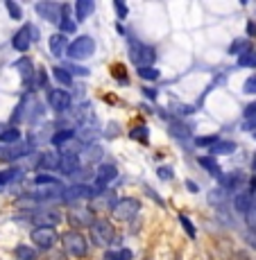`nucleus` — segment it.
I'll return each mask as SVG.
<instances>
[{"label": "nucleus", "instance_id": "nucleus-26", "mask_svg": "<svg viewBox=\"0 0 256 260\" xmlns=\"http://www.w3.org/2000/svg\"><path fill=\"white\" fill-rule=\"evenodd\" d=\"M73 136H75L73 129H62V132H57L52 136V145L54 147H62V145H66L68 141H73Z\"/></svg>", "mask_w": 256, "mask_h": 260}, {"label": "nucleus", "instance_id": "nucleus-28", "mask_svg": "<svg viewBox=\"0 0 256 260\" xmlns=\"http://www.w3.org/2000/svg\"><path fill=\"white\" fill-rule=\"evenodd\" d=\"M18 177H21V170H18V168L3 170V172H0V188H3V186H7L9 181H16Z\"/></svg>", "mask_w": 256, "mask_h": 260}, {"label": "nucleus", "instance_id": "nucleus-4", "mask_svg": "<svg viewBox=\"0 0 256 260\" xmlns=\"http://www.w3.org/2000/svg\"><path fill=\"white\" fill-rule=\"evenodd\" d=\"M95 52V41L93 37H77L73 43H68L66 54L73 61H82V59H89Z\"/></svg>", "mask_w": 256, "mask_h": 260}, {"label": "nucleus", "instance_id": "nucleus-9", "mask_svg": "<svg viewBox=\"0 0 256 260\" xmlns=\"http://www.w3.org/2000/svg\"><path fill=\"white\" fill-rule=\"evenodd\" d=\"M37 14L41 18H46L48 23H62L64 18V5L57 3H37Z\"/></svg>", "mask_w": 256, "mask_h": 260}, {"label": "nucleus", "instance_id": "nucleus-35", "mask_svg": "<svg viewBox=\"0 0 256 260\" xmlns=\"http://www.w3.org/2000/svg\"><path fill=\"white\" fill-rule=\"evenodd\" d=\"M179 224L184 226V231H186L188 238H195V226H193V222H190L186 215H179Z\"/></svg>", "mask_w": 256, "mask_h": 260}, {"label": "nucleus", "instance_id": "nucleus-49", "mask_svg": "<svg viewBox=\"0 0 256 260\" xmlns=\"http://www.w3.org/2000/svg\"><path fill=\"white\" fill-rule=\"evenodd\" d=\"M249 190H252V192L256 190V177H252V179H249Z\"/></svg>", "mask_w": 256, "mask_h": 260}, {"label": "nucleus", "instance_id": "nucleus-51", "mask_svg": "<svg viewBox=\"0 0 256 260\" xmlns=\"http://www.w3.org/2000/svg\"><path fill=\"white\" fill-rule=\"evenodd\" d=\"M252 170H256V152H254V156H252Z\"/></svg>", "mask_w": 256, "mask_h": 260}, {"label": "nucleus", "instance_id": "nucleus-11", "mask_svg": "<svg viewBox=\"0 0 256 260\" xmlns=\"http://www.w3.org/2000/svg\"><path fill=\"white\" fill-rule=\"evenodd\" d=\"M30 152H32V145H25V143L3 145V147H0V158H3V161H16V158H21Z\"/></svg>", "mask_w": 256, "mask_h": 260}, {"label": "nucleus", "instance_id": "nucleus-43", "mask_svg": "<svg viewBox=\"0 0 256 260\" xmlns=\"http://www.w3.org/2000/svg\"><path fill=\"white\" fill-rule=\"evenodd\" d=\"M132 138H148V129L145 127H140V129H134L132 134H129Z\"/></svg>", "mask_w": 256, "mask_h": 260}, {"label": "nucleus", "instance_id": "nucleus-25", "mask_svg": "<svg viewBox=\"0 0 256 260\" xmlns=\"http://www.w3.org/2000/svg\"><path fill=\"white\" fill-rule=\"evenodd\" d=\"M59 163H62V156H57L54 152H48V154L41 156V163H39V166H41L43 170H54V168L59 170Z\"/></svg>", "mask_w": 256, "mask_h": 260}, {"label": "nucleus", "instance_id": "nucleus-27", "mask_svg": "<svg viewBox=\"0 0 256 260\" xmlns=\"http://www.w3.org/2000/svg\"><path fill=\"white\" fill-rule=\"evenodd\" d=\"M247 50H252V43H249L247 39H238V41L232 43V48H229V54H234V57L238 54V57H240V54H245Z\"/></svg>", "mask_w": 256, "mask_h": 260}, {"label": "nucleus", "instance_id": "nucleus-41", "mask_svg": "<svg viewBox=\"0 0 256 260\" xmlns=\"http://www.w3.org/2000/svg\"><path fill=\"white\" fill-rule=\"evenodd\" d=\"M66 71H70L73 75H82V77H84V75H89L87 68H82V66H73V63H70V66L66 68Z\"/></svg>", "mask_w": 256, "mask_h": 260}, {"label": "nucleus", "instance_id": "nucleus-21", "mask_svg": "<svg viewBox=\"0 0 256 260\" xmlns=\"http://www.w3.org/2000/svg\"><path fill=\"white\" fill-rule=\"evenodd\" d=\"M14 256H16L18 260H37L39 253L34 247H27V244H18L16 249H14Z\"/></svg>", "mask_w": 256, "mask_h": 260}, {"label": "nucleus", "instance_id": "nucleus-3", "mask_svg": "<svg viewBox=\"0 0 256 260\" xmlns=\"http://www.w3.org/2000/svg\"><path fill=\"white\" fill-rule=\"evenodd\" d=\"M138 211H140V202L134 197L118 199V202L111 206V215L118 219V222H129V219L136 217Z\"/></svg>", "mask_w": 256, "mask_h": 260}, {"label": "nucleus", "instance_id": "nucleus-46", "mask_svg": "<svg viewBox=\"0 0 256 260\" xmlns=\"http://www.w3.org/2000/svg\"><path fill=\"white\" fill-rule=\"evenodd\" d=\"M157 172H159V177H161V179H173V172H170L168 168H159Z\"/></svg>", "mask_w": 256, "mask_h": 260}, {"label": "nucleus", "instance_id": "nucleus-48", "mask_svg": "<svg viewBox=\"0 0 256 260\" xmlns=\"http://www.w3.org/2000/svg\"><path fill=\"white\" fill-rule=\"evenodd\" d=\"M247 34H249V37H254V34H256V23H252V21L247 23Z\"/></svg>", "mask_w": 256, "mask_h": 260}, {"label": "nucleus", "instance_id": "nucleus-50", "mask_svg": "<svg viewBox=\"0 0 256 260\" xmlns=\"http://www.w3.org/2000/svg\"><path fill=\"white\" fill-rule=\"evenodd\" d=\"M186 186H188V190H190V192H195V190H197V186H195V183H190V181L186 183Z\"/></svg>", "mask_w": 256, "mask_h": 260}, {"label": "nucleus", "instance_id": "nucleus-12", "mask_svg": "<svg viewBox=\"0 0 256 260\" xmlns=\"http://www.w3.org/2000/svg\"><path fill=\"white\" fill-rule=\"evenodd\" d=\"M34 222L39 224V226H57L59 222H62V215L57 211H41V213H34Z\"/></svg>", "mask_w": 256, "mask_h": 260}, {"label": "nucleus", "instance_id": "nucleus-32", "mask_svg": "<svg viewBox=\"0 0 256 260\" xmlns=\"http://www.w3.org/2000/svg\"><path fill=\"white\" fill-rule=\"evenodd\" d=\"M5 7H7V12H9V16L14 18V21H21L23 18V9L18 7L16 3H12V0H7V3H5Z\"/></svg>", "mask_w": 256, "mask_h": 260}, {"label": "nucleus", "instance_id": "nucleus-45", "mask_svg": "<svg viewBox=\"0 0 256 260\" xmlns=\"http://www.w3.org/2000/svg\"><path fill=\"white\" fill-rule=\"evenodd\" d=\"M116 12H118V18H127V7L123 3H116Z\"/></svg>", "mask_w": 256, "mask_h": 260}, {"label": "nucleus", "instance_id": "nucleus-15", "mask_svg": "<svg viewBox=\"0 0 256 260\" xmlns=\"http://www.w3.org/2000/svg\"><path fill=\"white\" fill-rule=\"evenodd\" d=\"M252 206H254V199H252V194H249V192H238L234 197V208H236V211L247 215L249 211H252Z\"/></svg>", "mask_w": 256, "mask_h": 260}, {"label": "nucleus", "instance_id": "nucleus-33", "mask_svg": "<svg viewBox=\"0 0 256 260\" xmlns=\"http://www.w3.org/2000/svg\"><path fill=\"white\" fill-rule=\"evenodd\" d=\"M245 118H247V127H245V129L256 127V102L249 104V107L245 109Z\"/></svg>", "mask_w": 256, "mask_h": 260}, {"label": "nucleus", "instance_id": "nucleus-24", "mask_svg": "<svg viewBox=\"0 0 256 260\" xmlns=\"http://www.w3.org/2000/svg\"><path fill=\"white\" fill-rule=\"evenodd\" d=\"M197 163H200V168H204L207 172L213 174V177H220V166L215 163V158H213V156H200V158H197Z\"/></svg>", "mask_w": 256, "mask_h": 260}, {"label": "nucleus", "instance_id": "nucleus-38", "mask_svg": "<svg viewBox=\"0 0 256 260\" xmlns=\"http://www.w3.org/2000/svg\"><path fill=\"white\" fill-rule=\"evenodd\" d=\"M138 75L143 79H157L159 77V71H157V68H152V66H150V68H138Z\"/></svg>", "mask_w": 256, "mask_h": 260}, {"label": "nucleus", "instance_id": "nucleus-30", "mask_svg": "<svg viewBox=\"0 0 256 260\" xmlns=\"http://www.w3.org/2000/svg\"><path fill=\"white\" fill-rule=\"evenodd\" d=\"M238 66L243 68H256V50H247L245 54H240L238 57Z\"/></svg>", "mask_w": 256, "mask_h": 260}, {"label": "nucleus", "instance_id": "nucleus-40", "mask_svg": "<svg viewBox=\"0 0 256 260\" xmlns=\"http://www.w3.org/2000/svg\"><path fill=\"white\" fill-rule=\"evenodd\" d=\"M245 242H247L252 249H256V231H247V233H245Z\"/></svg>", "mask_w": 256, "mask_h": 260}, {"label": "nucleus", "instance_id": "nucleus-10", "mask_svg": "<svg viewBox=\"0 0 256 260\" xmlns=\"http://www.w3.org/2000/svg\"><path fill=\"white\" fill-rule=\"evenodd\" d=\"M70 93L68 91H64V88H54V91H50L48 93V104H50V109L52 111H57V113H62V111H66V109L70 107Z\"/></svg>", "mask_w": 256, "mask_h": 260}, {"label": "nucleus", "instance_id": "nucleus-19", "mask_svg": "<svg viewBox=\"0 0 256 260\" xmlns=\"http://www.w3.org/2000/svg\"><path fill=\"white\" fill-rule=\"evenodd\" d=\"M0 143L3 145H16L21 143V132H18L16 127H7L0 132Z\"/></svg>", "mask_w": 256, "mask_h": 260}, {"label": "nucleus", "instance_id": "nucleus-36", "mask_svg": "<svg viewBox=\"0 0 256 260\" xmlns=\"http://www.w3.org/2000/svg\"><path fill=\"white\" fill-rule=\"evenodd\" d=\"M34 183H37V186H54L57 179L50 177V174H37V177H34Z\"/></svg>", "mask_w": 256, "mask_h": 260}, {"label": "nucleus", "instance_id": "nucleus-8", "mask_svg": "<svg viewBox=\"0 0 256 260\" xmlns=\"http://www.w3.org/2000/svg\"><path fill=\"white\" fill-rule=\"evenodd\" d=\"M93 188L84 186V183H75V186L66 188L62 192V199L66 204H77V202H87V199H93Z\"/></svg>", "mask_w": 256, "mask_h": 260}, {"label": "nucleus", "instance_id": "nucleus-52", "mask_svg": "<svg viewBox=\"0 0 256 260\" xmlns=\"http://www.w3.org/2000/svg\"><path fill=\"white\" fill-rule=\"evenodd\" d=\"M254 138H256V132H254Z\"/></svg>", "mask_w": 256, "mask_h": 260}, {"label": "nucleus", "instance_id": "nucleus-5", "mask_svg": "<svg viewBox=\"0 0 256 260\" xmlns=\"http://www.w3.org/2000/svg\"><path fill=\"white\" fill-rule=\"evenodd\" d=\"M34 39H39V29L34 27V25H25V27H21L14 34L12 46H14V50H18V52H27L30 43H32Z\"/></svg>", "mask_w": 256, "mask_h": 260}, {"label": "nucleus", "instance_id": "nucleus-13", "mask_svg": "<svg viewBox=\"0 0 256 260\" xmlns=\"http://www.w3.org/2000/svg\"><path fill=\"white\" fill-rule=\"evenodd\" d=\"M118 174V170L113 166H109V163H104V166L98 168V177H95V181H98V188H104L109 186V181H113Z\"/></svg>", "mask_w": 256, "mask_h": 260}, {"label": "nucleus", "instance_id": "nucleus-14", "mask_svg": "<svg viewBox=\"0 0 256 260\" xmlns=\"http://www.w3.org/2000/svg\"><path fill=\"white\" fill-rule=\"evenodd\" d=\"M59 170L64 174H75L79 170V156L77 154H64L62 163H59Z\"/></svg>", "mask_w": 256, "mask_h": 260}, {"label": "nucleus", "instance_id": "nucleus-20", "mask_svg": "<svg viewBox=\"0 0 256 260\" xmlns=\"http://www.w3.org/2000/svg\"><path fill=\"white\" fill-rule=\"evenodd\" d=\"M220 181H222L224 188L234 190V188H238L240 183L245 181V177H243V172H229V174H224V177H220Z\"/></svg>", "mask_w": 256, "mask_h": 260}, {"label": "nucleus", "instance_id": "nucleus-29", "mask_svg": "<svg viewBox=\"0 0 256 260\" xmlns=\"http://www.w3.org/2000/svg\"><path fill=\"white\" fill-rule=\"evenodd\" d=\"M68 5H64V18H62V23H59V27H62V34L64 32H75V29H77V23L73 21V18L68 16Z\"/></svg>", "mask_w": 256, "mask_h": 260}, {"label": "nucleus", "instance_id": "nucleus-18", "mask_svg": "<svg viewBox=\"0 0 256 260\" xmlns=\"http://www.w3.org/2000/svg\"><path fill=\"white\" fill-rule=\"evenodd\" d=\"M64 50H68L66 37H64L62 32H59V34H52V37H50V52H52L54 57H62Z\"/></svg>", "mask_w": 256, "mask_h": 260}, {"label": "nucleus", "instance_id": "nucleus-2", "mask_svg": "<svg viewBox=\"0 0 256 260\" xmlns=\"http://www.w3.org/2000/svg\"><path fill=\"white\" fill-rule=\"evenodd\" d=\"M91 240L98 247L109 249L113 244V240H116V229L109 224V219H95L91 224Z\"/></svg>", "mask_w": 256, "mask_h": 260}, {"label": "nucleus", "instance_id": "nucleus-42", "mask_svg": "<svg viewBox=\"0 0 256 260\" xmlns=\"http://www.w3.org/2000/svg\"><path fill=\"white\" fill-rule=\"evenodd\" d=\"M46 260H68V256L64 251H52V253H48Z\"/></svg>", "mask_w": 256, "mask_h": 260}, {"label": "nucleus", "instance_id": "nucleus-1", "mask_svg": "<svg viewBox=\"0 0 256 260\" xmlns=\"http://www.w3.org/2000/svg\"><path fill=\"white\" fill-rule=\"evenodd\" d=\"M62 247H64V253L73 258H84L89 251V244L84 240V236L79 231H73V229L62 236Z\"/></svg>", "mask_w": 256, "mask_h": 260}, {"label": "nucleus", "instance_id": "nucleus-34", "mask_svg": "<svg viewBox=\"0 0 256 260\" xmlns=\"http://www.w3.org/2000/svg\"><path fill=\"white\" fill-rule=\"evenodd\" d=\"M52 75H54V79H59L62 84H70V82H73V75H68L66 68H54Z\"/></svg>", "mask_w": 256, "mask_h": 260}, {"label": "nucleus", "instance_id": "nucleus-44", "mask_svg": "<svg viewBox=\"0 0 256 260\" xmlns=\"http://www.w3.org/2000/svg\"><path fill=\"white\" fill-rule=\"evenodd\" d=\"M218 143V138L215 136H207V138H197V145H211V147H213V145Z\"/></svg>", "mask_w": 256, "mask_h": 260}, {"label": "nucleus", "instance_id": "nucleus-47", "mask_svg": "<svg viewBox=\"0 0 256 260\" xmlns=\"http://www.w3.org/2000/svg\"><path fill=\"white\" fill-rule=\"evenodd\" d=\"M209 197H211V204H215V202H222V192H218V190H213V192H211L209 194Z\"/></svg>", "mask_w": 256, "mask_h": 260}, {"label": "nucleus", "instance_id": "nucleus-16", "mask_svg": "<svg viewBox=\"0 0 256 260\" xmlns=\"http://www.w3.org/2000/svg\"><path fill=\"white\" fill-rule=\"evenodd\" d=\"M77 224V226H91L95 219H91V213L84 211V208H73L70 211V224Z\"/></svg>", "mask_w": 256, "mask_h": 260}, {"label": "nucleus", "instance_id": "nucleus-37", "mask_svg": "<svg viewBox=\"0 0 256 260\" xmlns=\"http://www.w3.org/2000/svg\"><path fill=\"white\" fill-rule=\"evenodd\" d=\"M243 93L256 95V75H252V77L245 79V84H243Z\"/></svg>", "mask_w": 256, "mask_h": 260}, {"label": "nucleus", "instance_id": "nucleus-31", "mask_svg": "<svg viewBox=\"0 0 256 260\" xmlns=\"http://www.w3.org/2000/svg\"><path fill=\"white\" fill-rule=\"evenodd\" d=\"M104 260H132V251L129 249H118V251H107Z\"/></svg>", "mask_w": 256, "mask_h": 260}, {"label": "nucleus", "instance_id": "nucleus-22", "mask_svg": "<svg viewBox=\"0 0 256 260\" xmlns=\"http://www.w3.org/2000/svg\"><path fill=\"white\" fill-rule=\"evenodd\" d=\"M232 152H236V145L232 141H218L213 147H211V154H213V156H224V154H232Z\"/></svg>", "mask_w": 256, "mask_h": 260}, {"label": "nucleus", "instance_id": "nucleus-17", "mask_svg": "<svg viewBox=\"0 0 256 260\" xmlns=\"http://www.w3.org/2000/svg\"><path fill=\"white\" fill-rule=\"evenodd\" d=\"M93 9H95L93 0H77V3H75V14H77V21H87V18L93 14Z\"/></svg>", "mask_w": 256, "mask_h": 260}, {"label": "nucleus", "instance_id": "nucleus-6", "mask_svg": "<svg viewBox=\"0 0 256 260\" xmlns=\"http://www.w3.org/2000/svg\"><path fill=\"white\" fill-rule=\"evenodd\" d=\"M129 54H132V61L136 63L138 68H150L154 61V50L150 46H145V43H132V50H129Z\"/></svg>", "mask_w": 256, "mask_h": 260}, {"label": "nucleus", "instance_id": "nucleus-7", "mask_svg": "<svg viewBox=\"0 0 256 260\" xmlns=\"http://www.w3.org/2000/svg\"><path fill=\"white\" fill-rule=\"evenodd\" d=\"M57 238L59 236L52 226H37L32 231V242L37 244V249H52Z\"/></svg>", "mask_w": 256, "mask_h": 260}, {"label": "nucleus", "instance_id": "nucleus-39", "mask_svg": "<svg viewBox=\"0 0 256 260\" xmlns=\"http://www.w3.org/2000/svg\"><path fill=\"white\" fill-rule=\"evenodd\" d=\"M245 219H247V226H249V231H256V204L252 206V211H249L247 215H245Z\"/></svg>", "mask_w": 256, "mask_h": 260}, {"label": "nucleus", "instance_id": "nucleus-23", "mask_svg": "<svg viewBox=\"0 0 256 260\" xmlns=\"http://www.w3.org/2000/svg\"><path fill=\"white\" fill-rule=\"evenodd\" d=\"M16 68L21 71V79H23V84H30V82H32L34 68H32V63H30V59H21V61H16Z\"/></svg>", "mask_w": 256, "mask_h": 260}]
</instances>
